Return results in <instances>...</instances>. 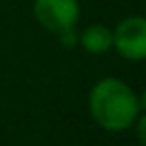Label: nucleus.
I'll use <instances>...</instances> for the list:
<instances>
[{"mask_svg": "<svg viewBox=\"0 0 146 146\" xmlns=\"http://www.w3.org/2000/svg\"><path fill=\"white\" fill-rule=\"evenodd\" d=\"M88 110L99 127L108 131H127L144 112V99L118 78H103L88 95Z\"/></svg>", "mask_w": 146, "mask_h": 146, "instance_id": "obj_1", "label": "nucleus"}, {"mask_svg": "<svg viewBox=\"0 0 146 146\" xmlns=\"http://www.w3.org/2000/svg\"><path fill=\"white\" fill-rule=\"evenodd\" d=\"M112 47L125 60L140 62L146 58V19L142 15L125 17L112 32Z\"/></svg>", "mask_w": 146, "mask_h": 146, "instance_id": "obj_2", "label": "nucleus"}, {"mask_svg": "<svg viewBox=\"0 0 146 146\" xmlns=\"http://www.w3.org/2000/svg\"><path fill=\"white\" fill-rule=\"evenodd\" d=\"M32 11H35L36 22L54 35L75 28L80 19L78 0H35Z\"/></svg>", "mask_w": 146, "mask_h": 146, "instance_id": "obj_3", "label": "nucleus"}, {"mask_svg": "<svg viewBox=\"0 0 146 146\" xmlns=\"http://www.w3.org/2000/svg\"><path fill=\"white\" fill-rule=\"evenodd\" d=\"M78 41L84 47V52L99 56V54H105L108 50H112V30L105 24H90L78 36Z\"/></svg>", "mask_w": 146, "mask_h": 146, "instance_id": "obj_4", "label": "nucleus"}, {"mask_svg": "<svg viewBox=\"0 0 146 146\" xmlns=\"http://www.w3.org/2000/svg\"><path fill=\"white\" fill-rule=\"evenodd\" d=\"M58 39H60V43H62L64 47H73V45H78V35H75V28L60 32Z\"/></svg>", "mask_w": 146, "mask_h": 146, "instance_id": "obj_5", "label": "nucleus"}]
</instances>
